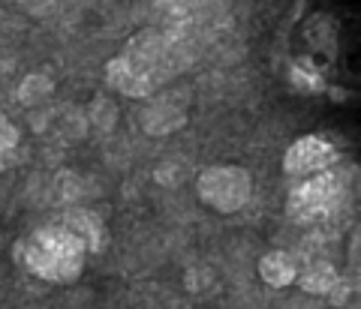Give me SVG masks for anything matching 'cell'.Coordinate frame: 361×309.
Here are the masks:
<instances>
[{
  "label": "cell",
  "instance_id": "obj_5",
  "mask_svg": "<svg viewBox=\"0 0 361 309\" xmlns=\"http://www.w3.org/2000/svg\"><path fill=\"white\" fill-rule=\"evenodd\" d=\"M337 163V151L322 135H304L283 153V171L289 177H310L329 171Z\"/></svg>",
  "mask_w": 361,
  "mask_h": 309
},
{
  "label": "cell",
  "instance_id": "obj_11",
  "mask_svg": "<svg viewBox=\"0 0 361 309\" xmlns=\"http://www.w3.org/2000/svg\"><path fill=\"white\" fill-rule=\"evenodd\" d=\"M18 153V130L13 127V120L0 111V171H6L16 163Z\"/></svg>",
  "mask_w": 361,
  "mask_h": 309
},
{
  "label": "cell",
  "instance_id": "obj_8",
  "mask_svg": "<svg viewBox=\"0 0 361 309\" xmlns=\"http://www.w3.org/2000/svg\"><path fill=\"white\" fill-rule=\"evenodd\" d=\"M259 277H262L271 289H286L295 282L298 267L286 253H265L259 258Z\"/></svg>",
  "mask_w": 361,
  "mask_h": 309
},
{
  "label": "cell",
  "instance_id": "obj_12",
  "mask_svg": "<svg viewBox=\"0 0 361 309\" xmlns=\"http://www.w3.org/2000/svg\"><path fill=\"white\" fill-rule=\"evenodd\" d=\"M292 82H295L301 90H322L319 75H313V72H304V66H295V70H292Z\"/></svg>",
  "mask_w": 361,
  "mask_h": 309
},
{
  "label": "cell",
  "instance_id": "obj_7",
  "mask_svg": "<svg viewBox=\"0 0 361 309\" xmlns=\"http://www.w3.org/2000/svg\"><path fill=\"white\" fill-rule=\"evenodd\" d=\"M187 120V111L175 106L169 96H160V102H154V106L145 111V130H148L151 135H166L178 130L180 123Z\"/></svg>",
  "mask_w": 361,
  "mask_h": 309
},
{
  "label": "cell",
  "instance_id": "obj_2",
  "mask_svg": "<svg viewBox=\"0 0 361 309\" xmlns=\"http://www.w3.org/2000/svg\"><path fill=\"white\" fill-rule=\"evenodd\" d=\"M13 256L25 261V267L45 282H61L70 285L82 277L87 246L63 225H45L37 228L27 240L13 246Z\"/></svg>",
  "mask_w": 361,
  "mask_h": 309
},
{
  "label": "cell",
  "instance_id": "obj_4",
  "mask_svg": "<svg viewBox=\"0 0 361 309\" xmlns=\"http://www.w3.org/2000/svg\"><path fill=\"white\" fill-rule=\"evenodd\" d=\"M341 198H343L341 177L334 171H319V175L304 177L289 192V216L295 222H319L334 213Z\"/></svg>",
  "mask_w": 361,
  "mask_h": 309
},
{
  "label": "cell",
  "instance_id": "obj_9",
  "mask_svg": "<svg viewBox=\"0 0 361 309\" xmlns=\"http://www.w3.org/2000/svg\"><path fill=\"white\" fill-rule=\"evenodd\" d=\"M337 279L341 277H337V270L329 265V261H316V265H310L307 270L295 277L301 291H307V294H329Z\"/></svg>",
  "mask_w": 361,
  "mask_h": 309
},
{
  "label": "cell",
  "instance_id": "obj_10",
  "mask_svg": "<svg viewBox=\"0 0 361 309\" xmlns=\"http://www.w3.org/2000/svg\"><path fill=\"white\" fill-rule=\"evenodd\" d=\"M54 94V82L49 75H42V72H30V75H25L21 78V84H18V90H16V96H18V102L21 106H42L45 99H49Z\"/></svg>",
  "mask_w": 361,
  "mask_h": 309
},
{
  "label": "cell",
  "instance_id": "obj_3",
  "mask_svg": "<svg viewBox=\"0 0 361 309\" xmlns=\"http://www.w3.org/2000/svg\"><path fill=\"white\" fill-rule=\"evenodd\" d=\"M196 192L202 204L217 213H238L253 192V180L241 165H211L199 175Z\"/></svg>",
  "mask_w": 361,
  "mask_h": 309
},
{
  "label": "cell",
  "instance_id": "obj_1",
  "mask_svg": "<svg viewBox=\"0 0 361 309\" xmlns=\"http://www.w3.org/2000/svg\"><path fill=\"white\" fill-rule=\"evenodd\" d=\"M175 51L160 30H139L118 57L106 63V82L123 96L148 99L175 75Z\"/></svg>",
  "mask_w": 361,
  "mask_h": 309
},
{
  "label": "cell",
  "instance_id": "obj_6",
  "mask_svg": "<svg viewBox=\"0 0 361 309\" xmlns=\"http://www.w3.org/2000/svg\"><path fill=\"white\" fill-rule=\"evenodd\" d=\"M61 225L66 232H73L82 244L87 246V256L90 253H99L103 249V240H106V228L99 222V216L94 210H85V208H75V210H66Z\"/></svg>",
  "mask_w": 361,
  "mask_h": 309
}]
</instances>
